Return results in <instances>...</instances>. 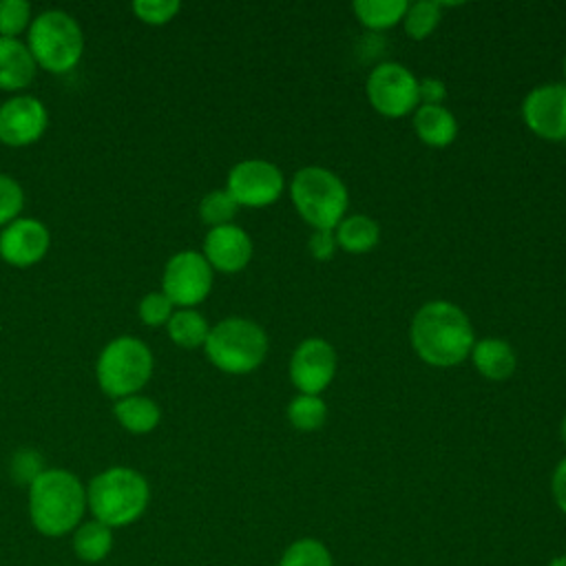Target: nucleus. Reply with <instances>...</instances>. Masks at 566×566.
Returning a JSON list of instances; mask_svg holds the SVG:
<instances>
[{
	"mask_svg": "<svg viewBox=\"0 0 566 566\" xmlns=\"http://www.w3.org/2000/svg\"><path fill=\"white\" fill-rule=\"evenodd\" d=\"M413 352L433 367L462 363L473 349V327L469 316L449 301L424 303L409 327Z\"/></svg>",
	"mask_w": 566,
	"mask_h": 566,
	"instance_id": "obj_1",
	"label": "nucleus"
},
{
	"mask_svg": "<svg viewBox=\"0 0 566 566\" xmlns=\"http://www.w3.org/2000/svg\"><path fill=\"white\" fill-rule=\"evenodd\" d=\"M88 509L86 486L69 469H44L29 484V517L46 537L73 533Z\"/></svg>",
	"mask_w": 566,
	"mask_h": 566,
	"instance_id": "obj_2",
	"label": "nucleus"
},
{
	"mask_svg": "<svg viewBox=\"0 0 566 566\" xmlns=\"http://www.w3.org/2000/svg\"><path fill=\"white\" fill-rule=\"evenodd\" d=\"M86 502L93 520L108 528H119L144 515L150 502V486L144 473L133 467H108L88 482Z\"/></svg>",
	"mask_w": 566,
	"mask_h": 566,
	"instance_id": "obj_3",
	"label": "nucleus"
},
{
	"mask_svg": "<svg viewBox=\"0 0 566 566\" xmlns=\"http://www.w3.org/2000/svg\"><path fill=\"white\" fill-rule=\"evenodd\" d=\"M27 46L38 66L51 73H66L84 53V31L73 13L44 9L29 24Z\"/></svg>",
	"mask_w": 566,
	"mask_h": 566,
	"instance_id": "obj_4",
	"label": "nucleus"
},
{
	"mask_svg": "<svg viewBox=\"0 0 566 566\" xmlns=\"http://www.w3.org/2000/svg\"><path fill=\"white\" fill-rule=\"evenodd\" d=\"M203 349L217 369L226 374H250L268 354V336L254 321L228 316L210 327Z\"/></svg>",
	"mask_w": 566,
	"mask_h": 566,
	"instance_id": "obj_5",
	"label": "nucleus"
},
{
	"mask_svg": "<svg viewBox=\"0 0 566 566\" xmlns=\"http://www.w3.org/2000/svg\"><path fill=\"white\" fill-rule=\"evenodd\" d=\"M290 197L296 212L314 230H334L349 203L347 188L332 170L321 166H305L292 177Z\"/></svg>",
	"mask_w": 566,
	"mask_h": 566,
	"instance_id": "obj_6",
	"label": "nucleus"
},
{
	"mask_svg": "<svg viewBox=\"0 0 566 566\" xmlns=\"http://www.w3.org/2000/svg\"><path fill=\"white\" fill-rule=\"evenodd\" d=\"M155 367L150 347L130 334L111 338L95 363V376L104 394L113 398H124L139 394L148 382Z\"/></svg>",
	"mask_w": 566,
	"mask_h": 566,
	"instance_id": "obj_7",
	"label": "nucleus"
},
{
	"mask_svg": "<svg viewBox=\"0 0 566 566\" xmlns=\"http://www.w3.org/2000/svg\"><path fill=\"white\" fill-rule=\"evenodd\" d=\"M212 290V268L197 250L175 252L161 272V292L179 307H195Z\"/></svg>",
	"mask_w": 566,
	"mask_h": 566,
	"instance_id": "obj_8",
	"label": "nucleus"
},
{
	"mask_svg": "<svg viewBox=\"0 0 566 566\" xmlns=\"http://www.w3.org/2000/svg\"><path fill=\"white\" fill-rule=\"evenodd\" d=\"M367 97L385 117H402L418 106V80L398 62H380L367 77Z\"/></svg>",
	"mask_w": 566,
	"mask_h": 566,
	"instance_id": "obj_9",
	"label": "nucleus"
},
{
	"mask_svg": "<svg viewBox=\"0 0 566 566\" xmlns=\"http://www.w3.org/2000/svg\"><path fill=\"white\" fill-rule=\"evenodd\" d=\"M226 190L239 206H270L283 192V172L268 159H243L230 168Z\"/></svg>",
	"mask_w": 566,
	"mask_h": 566,
	"instance_id": "obj_10",
	"label": "nucleus"
},
{
	"mask_svg": "<svg viewBox=\"0 0 566 566\" xmlns=\"http://www.w3.org/2000/svg\"><path fill=\"white\" fill-rule=\"evenodd\" d=\"M49 126L44 102L31 93H15L0 104V142L9 146H29L42 137Z\"/></svg>",
	"mask_w": 566,
	"mask_h": 566,
	"instance_id": "obj_11",
	"label": "nucleus"
},
{
	"mask_svg": "<svg viewBox=\"0 0 566 566\" xmlns=\"http://www.w3.org/2000/svg\"><path fill=\"white\" fill-rule=\"evenodd\" d=\"M526 126L542 139H566V84L535 86L522 104Z\"/></svg>",
	"mask_w": 566,
	"mask_h": 566,
	"instance_id": "obj_12",
	"label": "nucleus"
},
{
	"mask_svg": "<svg viewBox=\"0 0 566 566\" xmlns=\"http://www.w3.org/2000/svg\"><path fill=\"white\" fill-rule=\"evenodd\" d=\"M336 352L323 338H305L292 354L290 378L301 394L318 396L334 378Z\"/></svg>",
	"mask_w": 566,
	"mask_h": 566,
	"instance_id": "obj_13",
	"label": "nucleus"
},
{
	"mask_svg": "<svg viewBox=\"0 0 566 566\" xmlns=\"http://www.w3.org/2000/svg\"><path fill=\"white\" fill-rule=\"evenodd\" d=\"M51 245V232L35 217H18L0 230V256L18 268L38 263Z\"/></svg>",
	"mask_w": 566,
	"mask_h": 566,
	"instance_id": "obj_14",
	"label": "nucleus"
},
{
	"mask_svg": "<svg viewBox=\"0 0 566 566\" xmlns=\"http://www.w3.org/2000/svg\"><path fill=\"white\" fill-rule=\"evenodd\" d=\"M206 261L212 270L219 272H239L243 270L252 259V239L241 226L226 223L210 228L203 239V252Z\"/></svg>",
	"mask_w": 566,
	"mask_h": 566,
	"instance_id": "obj_15",
	"label": "nucleus"
},
{
	"mask_svg": "<svg viewBox=\"0 0 566 566\" xmlns=\"http://www.w3.org/2000/svg\"><path fill=\"white\" fill-rule=\"evenodd\" d=\"M35 69L38 62L27 42L0 35V88L20 91L29 86L35 77Z\"/></svg>",
	"mask_w": 566,
	"mask_h": 566,
	"instance_id": "obj_16",
	"label": "nucleus"
},
{
	"mask_svg": "<svg viewBox=\"0 0 566 566\" xmlns=\"http://www.w3.org/2000/svg\"><path fill=\"white\" fill-rule=\"evenodd\" d=\"M416 135L433 148L449 146L458 135V122L444 106H418L413 113Z\"/></svg>",
	"mask_w": 566,
	"mask_h": 566,
	"instance_id": "obj_17",
	"label": "nucleus"
},
{
	"mask_svg": "<svg viewBox=\"0 0 566 566\" xmlns=\"http://www.w3.org/2000/svg\"><path fill=\"white\" fill-rule=\"evenodd\" d=\"M471 358L475 369L491 380H504L515 371V352L500 338H482L473 343Z\"/></svg>",
	"mask_w": 566,
	"mask_h": 566,
	"instance_id": "obj_18",
	"label": "nucleus"
},
{
	"mask_svg": "<svg viewBox=\"0 0 566 566\" xmlns=\"http://www.w3.org/2000/svg\"><path fill=\"white\" fill-rule=\"evenodd\" d=\"M113 413L119 420V424L133 433L153 431L161 418L159 405L144 394H130V396L117 398L113 405Z\"/></svg>",
	"mask_w": 566,
	"mask_h": 566,
	"instance_id": "obj_19",
	"label": "nucleus"
},
{
	"mask_svg": "<svg viewBox=\"0 0 566 566\" xmlns=\"http://www.w3.org/2000/svg\"><path fill=\"white\" fill-rule=\"evenodd\" d=\"M113 548V528L97 520H84L73 531V551L86 564H97L108 557Z\"/></svg>",
	"mask_w": 566,
	"mask_h": 566,
	"instance_id": "obj_20",
	"label": "nucleus"
},
{
	"mask_svg": "<svg viewBox=\"0 0 566 566\" xmlns=\"http://www.w3.org/2000/svg\"><path fill=\"white\" fill-rule=\"evenodd\" d=\"M334 237H336L338 248H343L345 252L363 254V252H369L371 248H376V243L380 239V228L374 219H369L365 214H352V217H345L334 228Z\"/></svg>",
	"mask_w": 566,
	"mask_h": 566,
	"instance_id": "obj_21",
	"label": "nucleus"
},
{
	"mask_svg": "<svg viewBox=\"0 0 566 566\" xmlns=\"http://www.w3.org/2000/svg\"><path fill=\"white\" fill-rule=\"evenodd\" d=\"M166 327H168L170 340L188 349L203 345L210 334V325L206 316L195 307H179L177 312H172Z\"/></svg>",
	"mask_w": 566,
	"mask_h": 566,
	"instance_id": "obj_22",
	"label": "nucleus"
},
{
	"mask_svg": "<svg viewBox=\"0 0 566 566\" xmlns=\"http://www.w3.org/2000/svg\"><path fill=\"white\" fill-rule=\"evenodd\" d=\"M405 0H356L354 13L358 22L371 31H385L398 24L407 13Z\"/></svg>",
	"mask_w": 566,
	"mask_h": 566,
	"instance_id": "obj_23",
	"label": "nucleus"
},
{
	"mask_svg": "<svg viewBox=\"0 0 566 566\" xmlns=\"http://www.w3.org/2000/svg\"><path fill=\"white\" fill-rule=\"evenodd\" d=\"M276 566H334V557L321 539L298 537L285 546Z\"/></svg>",
	"mask_w": 566,
	"mask_h": 566,
	"instance_id": "obj_24",
	"label": "nucleus"
},
{
	"mask_svg": "<svg viewBox=\"0 0 566 566\" xmlns=\"http://www.w3.org/2000/svg\"><path fill=\"white\" fill-rule=\"evenodd\" d=\"M325 418H327V407L321 396L298 394L287 405V420L298 431H316L323 427Z\"/></svg>",
	"mask_w": 566,
	"mask_h": 566,
	"instance_id": "obj_25",
	"label": "nucleus"
},
{
	"mask_svg": "<svg viewBox=\"0 0 566 566\" xmlns=\"http://www.w3.org/2000/svg\"><path fill=\"white\" fill-rule=\"evenodd\" d=\"M442 18V4L436 0H420L416 4L407 7V13L402 18L405 31L413 40H424L431 35V31L438 27Z\"/></svg>",
	"mask_w": 566,
	"mask_h": 566,
	"instance_id": "obj_26",
	"label": "nucleus"
},
{
	"mask_svg": "<svg viewBox=\"0 0 566 566\" xmlns=\"http://www.w3.org/2000/svg\"><path fill=\"white\" fill-rule=\"evenodd\" d=\"M239 203L232 199V195L223 188L219 190H210L208 195H203L201 203H199V217L210 226H226L232 221V217L237 214Z\"/></svg>",
	"mask_w": 566,
	"mask_h": 566,
	"instance_id": "obj_27",
	"label": "nucleus"
},
{
	"mask_svg": "<svg viewBox=\"0 0 566 566\" xmlns=\"http://www.w3.org/2000/svg\"><path fill=\"white\" fill-rule=\"evenodd\" d=\"M31 4L27 0H0V35L18 38L31 24Z\"/></svg>",
	"mask_w": 566,
	"mask_h": 566,
	"instance_id": "obj_28",
	"label": "nucleus"
},
{
	"mask_svg": "<svg viewBox=\"0 0 566 566\" xmlns=\"http://www.w3.org/2000/svg\"><path fill=\"white\" fill-rule=\"evenodd\" d=\"M24 208V190L15 177L0 172V226L18 219Z\"/></svg>",
	"mask_w": 566,
	"mask_h": 566,
	"instance_id": "obj_29",
	"label": "nucleus"
},
{
	"mask_svg": "<svg viewBox=\"0 0 566 566\" xmlns=\"http://www.w3.org/2000/svg\"><path fill=\"white\" fill-rule=\"evenodd\" d=\"M44 469V458L35 449H18L9 460V473L18 484L29 486Z\"/></svg>",
	"mask_w": 566,
	"mask_h": 566,
	"instance_id": "obj_30",
	"label": "nucleus"
},
{
	"mask_svg": "<svg viewBox=\"0 0 566 566\" xmlns=\"http://www.w3.org/2000/svg\"><path fill=\"white\" fill-rule=\"evenodd\" d=\"M175 303L161 292V290H153L148 294H144L139 298V305H137V312H139V318L146 323V325H166L168 318L172 316V310Z\"/></svg>",
	"mask_w": 566,
	"mask_h": 566,
	"instance_id": "obj_31",
	"label": "nucleus"
},
{
	"mask_svg": "<svg viewBox=\"0 0 566 566\" xmlns=\"http://www.w3.org/2000/svg\"><path fill=\"white\" fill-rule=\"evenodd\" d=\"M181 9L179 0H133V11L148 24H164Z\"/></svg>",
	"mask_w": 566,
	"mask_h": 566,
	"instance_id": "obj_32",
	"label": "nucleus"
},
{
	"mask_svg": "<svg viewBox=\"0 0 566 566\" xmlns=\"http://www.w3.org/2000/svg\"><path fill=\"white\" fill-rule=\"evenodd\" d=\"M447 97V86L442 80L424 77L418 80V104L420 106H442Z\"/></svg>",
	"mask_w": 566,
	"mask_h": 566,
	"instance_id": "obj_33",
	"label": "nucleus"
},
{
	"mask_svg": "<svg viewBox=\"0 0 566 566\" xmlns=\"http://www.w3.org/2000/svg\"><path fill=\"white\" fill-rule=\"evenodd\" d=\"M310 252L314 259L318 261H327L334 256L338 243H336V237H334V230H314L312 237H310V243H307Z\"/></svg>",
	"mask_w": 566,
	"mask_h": 566,
	"instance_id": "obj_34",
	"label": "nucleus"
},
{
	"mask_svg": "<svg viewBox=\"0 0 566 566\" xmlns=\"http://www.w3.org/2000/svg\"><path fill=\"white\" fill-rule=\"evenodd\" d=\"M551 493L555 506L566 515V455L557 462L553 478H551Z\"/></svg>",
	"mask_w": 566,
	"mask_h": 566,
	"instance_id": "obj_35",
	"label": "nucleus"
},
{
	"mask_svg": "<svg viewBox=\"0 0 566 566\" xmlns=\"http://www.w3.org/2000/svg\"><path fill=\"white\" fill-rule=\"evenodd\" d=\"M546 566H566V553H559V555L551 557Z\"/></svg>",
	"mask_w": 566,
	"mask_h": 566,
	"instance_id": "obj_36",
	"label": "nucleus"
},
{
	"mask_svg": "<svg viewBox=\"0 0 566 566\" xmlns=\"http://www.w3.org/2000/svg\"><path fill=\"white\" fill-rule=\"evenodd\" d=\"M562 440H564V444H566V416H564V420H562Z\"/></svg>",
	"mask_w": 566,
	"mask_h": 566,
	"instance_id": "obj_37",
	"label": "nucleus"
},
{
	"mask_svg": "<svg viewBox=\"0 0 566 566\" xmlns=\"http://www.w3.org/2000/svg\"><path fill=\"white\" fill-rule=\"evenodd\" d=\"M564 75H566V57H564Z\"/></svg>",
	"mask_w": 566,
	"mask_h": 566,
	"instance_id": "obj_38",
	"label": "nucleus"
}]
</instances>
